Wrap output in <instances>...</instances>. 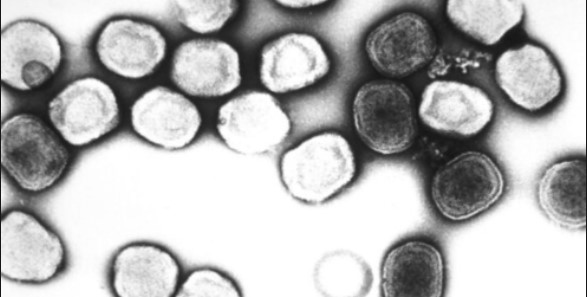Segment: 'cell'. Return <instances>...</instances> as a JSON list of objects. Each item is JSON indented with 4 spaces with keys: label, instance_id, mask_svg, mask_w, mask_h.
I'll use <instances>...</instances> for the list:
<instances>
[{
    "label": "cell",
    "instance_id": "obj_1",
    "mask_svg": "<svg viewBox=\"0 0 587 297\" xmlns=\"http://www.w3.org/2000/svg\"><path fill=\"white\" fill-rule=\"evenodd\" d=\"M71 154L56 133L33 113L9 116L1 125V164L22 191L44 192L69 169Z\"/></svg>",
    "mask_w": 587,
    "mask_h": 297
},
{
    "label": "cell",
    "instance_id": "obj_2",
    "mask_svg": "<svg viewBox=\"0 0 587 297\" xmlns=\"http://www.w3.org/2000/svg\"><path fill=\"white\" fill-rule=\"evenodd\" d=\"M287 192L306 204H322L342 192L356 177L357 162L349 141L339 132L310 136L285 151L279 162Z\"/></svg>",
    "mask_w": 587,
    "mask_h": 297
},
{
    "label": "cell",
    "instance_id": "obj_3",
    "mask_svg": "<svg viewBox=\"0 0 587 297\" xmlns=\"http://www.w3.org/2000/svg\"><path fill=\"white\" fill-rule=\"evenodd\" d=\"M506 190V178L488 153L469 149L440 164L429 184L437 213L449 222L473 219L496 205Z\"/></svg>",
    "mask_w": 587,
    "mask_h": 297
},
{
    "label": "cell",
    "instance_id": "obj_4",
    "mask_svg": "<svg viewBox=\"0 0 587 297\" xmlns=\"http://www.w3.org/2000/svg\"><path fill=\"white\" fill-rule=\"evenodd\" d=\"M354 129L373 152L393 156L409 150L418 126L411 90L391 79L363 83L351 105Z\"/></svg>",
    "mask_w": 587,
    "mask_h": 297
},
{
    "label": "cell",
    "instance_id": "obj_5",
    "mask_svg": "<svg viewBox=\"0 0 587 297\" xmlns=\"http://www.w3.org/2000/svg\"><path fill=\"white\" fill-rule=\"evenodd\" d=\"M67 263L60 235L35 214L20 208L1 219V274L22 284H44L56 278Z\"/></svg>",
    "mask_w": 587,
    "mask_h": 297
},
{
    "label": "cell",
    "instance_id": "obj_6",
    "mask_svg": "<svg viewBox=\"0 0 587 297\" xmlns=\"http://www.w3.org/2000/svg\"><path fill=\"white\" fill-rule=\"evenodd\" d=\"M47 113L62 139L76 147L96 142L120 122L114 90L94 76L77 78L67 84L49 101Z\"/></svg>",
    "mask_w": 587,
    "mask_h": 297
},
{
    "label": "cell",
    "instance_id": "obj_7",
    "mask_svg": "<svg viewBox=\"0 0 587 297\" xmlns=\"http://www.w3.org/2000/svg\"><path fill=\"white\" fill-rule=\"evenodd\" d=\"M216 129L229 149L257 155L281 145L290 135L292 122L272 94L248 91L219 107Z\"/></svg>",
    "mask_w": 587,
    "mask_h": 297
},
{
    "label": "cell",
    "instance_id": "obj_8",
    "mask_svg": "<svg viewBox=\"0 0 587 297\" xmlns=\"http://www.w3.org/2000/svg\"><path fill=\"white\" fill-rule=\"evenodd\" d=\"M63 60L59 36L33 19L9 23L1 33V81L20 91L36 90L57 73Z\"/></svg>",
    "mask_w": 587,
    "mask_h": 297
},
{
    "label": "cell",
    "instance_id": "obj_9",
    "mask_svg": "<svg viewBox=\"0 0 587 297\" xmlns=\"http://www.w3.org/2000/svg\"><path fill=\"white\" fill-rule=\"evenodd\" d=\"M364 50L376 71L403 78L420 71L434 59L438 39L428 19L414 11H403L371 29Z\"/></svg>",
    "mask_w": 587,
    "mask_h": 297
},
{
    "label": "cell",
    "instance_id": "obj_10",
    "mask_svg": "<svg viewBox=\"0 0 587 297\" xmlns=\"http://www.w3.org/2000/svg\"><path fill=\"white\" fill-rule=\"evenodd\" d=\"M494 80L511 103L530 113L553 104L565 87L556 59L536 43L500 53L494 65Z\"/></svg>",
    "mask_w": 587,
    "mask_h": 297
},
{
    "label": "cell",
    "instance_id": "obj_11",
    "mask_svg": "<svg viewBox=\"0 0 587 297\" xmlns=\"http://www.w3.org/2000/svg\"><path fill=\"white\" fill-rule=\"evenodd\" d=\"M417 114L425 126L436 132L472 137L492 122L495 104L477 85L437 79L421 92Z\"/></svg>",
    "mask_w": 587,
    "mask_h": 297
},
{
    "label": "cell",
    "instance_id": "obj_12",
    "mask_svg": "<svg viewBox=\"0 0 587 297\" xmlns=\"http://www.w3.org/2000/svg\"><path fill=\"white\" fill-rule=\"evenodd\" d=\"M170 75L176 87L190 96H225L242 81L239 53L222 40L191 39L175 50Z\"/></svg>",
    "mask_w": 587,
    "mask_h": 297
},
{
    "label": "cell",
    "instance_id": "obj_13",
    "mask_svg": "<svg viewBox=\"0 0 587 297\" xmlns=\"http://www.w3.org/2000/svg\"><path fill=\"white\" fill-rule=\"evenodd\" d=\"M95 51L108 71L135 80L156 70L165 58L167 42L157 26L119 17L109 20L100 30Z\"/></svg>",
    "mask_w": 587,
    "mask_h": 297
},
{
    "label": "cell",
    "instance_id": "obj_14",
    "mask_svg": "<svg viewBox=\"0 0 587 297\" xmlns=\"http://www.w3.org/2000/svg\"><path fill=\"white\" fill-rule=\"evenodd\" d=\"M331 69L321 42L308 33L290 32L264 45L259 77L272 93L285 94L313 86Z\"/></svg>",
    "mask_w": 587,
    "mask_h": 297
},
{
    "label": "cell",
    "instance_id": "obj_15",
    "mask_svg": "<svg viewBox=\"0 0 587 297\" xmlns=\"http://www.w3.org/2000/svg\"><path fill=\"white\" fill-rule=\"evenodd\" d=\"M130 121L134 132L147 142L166 150H179L196 138L202 116L185 95L159 85L134 101Z\"/></svg>",
    "mask_w": 587,
    "mask_h": 297
},
{
    "label": "cell",
    "instance_id": "obj_16",
    "mask_svg": "<svg viewBox=\"0 0 587 297\" xmlns=\"http://www.w3.org/2000/svg\"><path fill=\"white\" fill-rule=\"evenodd\" d=\"M181 265L166 247L133 242L120 248L111 261L110 285L119 297H171L179 287Z\"/></svg>",
    "mask_w": 587,
    "mask_h": 297
},
{
    "label": "cell",
    "instance_id": "obj_17",
    "mask_svg": "<svg viewBox=\"0 0 587 297\" xmlns=\"http://www.w3.org/2000/svg\"><path fill=\"white\" fill-rule=\"evenodd\" d=\"M445 286L443 252L429 240L402 241L383 258L380 288L384 297H442Z\"/></svg>",
    "mask_w": 587,
    "mask_h": 297
},
{
    "label": "cell",
    "instance_id": "obj_18",
    "mask_svg": "<svg viewBox=\"0 0 587 297\" xmlns=\"http://www.w3.org/2000/svg\"><path fill=\"white\" fill-rule=\"evenodd\" d=\"M542 213L557 226L582 230L586 226V161L576 156L548 165L536 183Z\"/></svg>",
    "mask_w": 587,
    "mask_h": 297
},
{
    "label": "cell",
    "instance_id": "obj_19",
    "mask_svg": "<svg viewBox=\"0 0 587 297\" xmlns=\"http://www.w3.org/2000/svg\"><path fill=\"white\" fill-rule=\"evenodd\" d=\"M445 13L459 31L484 46H493L521 24L525 7L510 0H449Z\"/></svg>",
    "mask_w": 587,
    "mask_h": 297
},
{
    "label": "cell",
    "instance_id": "obj_20",
    "mask_svg": "<svg viewBox=\"0 0 587 297\" xmlns=\"http://www.w3.org/2000/svg\"><path fill=\"white\" fill-rule=\"evenodd\" d=\"M172 4L176 19L187 29L199 34L221 30L239 6L234 0H182Z\"/></svg>",
    "mask_w": 587,
    "mask_h": 297
},
{
    "label": "cell",
    "instance_id": "obj_21",
    "mask_svg": "<svg viewBox=\"0 0 587 297\" xmlns=\"http://www.w3.org/2000/svg\"><path fill=\"white\" fill-rule=\"evenodd\" d=\"M177 297H238L241 292L226 274L213 268L193 270L179 285Z\"/></svg>",
    "mask_w": 587,
    "mask_h": 297
},
{
    "label": "cell",
    "instance_id": "obj_22",
    "mask_svg": "<svg viewBox=\"0 0 587 297\" xmlns=\"http://www.w3.org/2000/svg\"><path fill=\"white\" fill-rule=\"evenodd\" d=\"M277 3L281 4L284 7L292 8V9H302L308 8L312 6H317L319 4L324 3V1H278Z\"/></svg>",
    "mask_w": 587,
    "mask_h": 297
}]
</instances>
